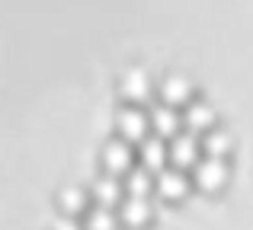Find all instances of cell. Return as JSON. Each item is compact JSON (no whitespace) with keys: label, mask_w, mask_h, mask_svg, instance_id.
I'll use <instances>...</instances> for the list:
<instances>
[{"label":"cell","mask_w":253,"mask_h":230,"mask_svg":"<svg viewBox=\"0 0 253 230\" xmlns=\"http://www.w3.org/2000/svg\"><path fill=\"white\" fill-rule=\"evenodd\" d=\"M131 163H135V154H131V144L122 141V137H116V141H109L103 147V166L109 176H125L131 169Z\"/></svg>","instance_id":"4"},{"label":"cell","mask_w":253,"mask_h":230,"mask_svg":"<svg viewBox=\"0 0 253 230\" xmlns=\"http://www.w3.org/2000/svg\"><path fill=\"white\" fill-rule=\"evenodd\" d=\"M58 208H61V214H68V218H81V214L90 211V195L77 186H64L61 192H58Z\"/></svg>","instance_id":"12"},{"label":"cell","mask_w":253,"mask_h":230,"mask_svg":"<svg viewBox=\"0 0 253 230\" xmlns=\"http://www.w3.org/2000/svg\"><path fill=\"white\" fill-rule=\"evenodd\" d=\"M90 198H93V205H99V208H112V205H119V201H122V182H119L116 176L106 173L103 179L93 182Z\"/></svg>","instance_id":"13"},{"label":"cell","mask_w":253,"mask_h":230,"mask_svg":"<svg viewBox=\"0 0 253 230\" xmlns=\"http://www.w3.org/2000/svg\"><path fill=\"white\" fill-rule=\"evenodd\" d=\"M116 227H119V218L112 214V208L93 205L90 211L84 214V230H116Z\"/></svg>","instance_id":"15"},{"label":"cell","mask_w":253,"mask_h":230,"mask_svg":"<svg viewBox=\"0 0 253 230\" xmlns=\"http://www.w3.org/2000/svg\"><path fill=\"white\" fill-rule=\"evenodd\" d=\"M119 93L125 96V99L131 102V106H141V102L151 99V93H154V83H151V77L144 74V70L131 67L122 74V80H119Z\"/></svg>","instance_id":"3"},{"label":"cell","mask_w":253,"mask_h":230,"mask_svg":"<svg viewBox=\"0 0 253 230\" xmlns=\"http://www.w3.org/2000/svg\"><path fill=\"white\" fill-rule=\"evenodd\" d=\"M167 160L176 169L196 166V163H199V141H196V134H176V137H173L170 147H167Z\"/></svg>","instance_id":"5"},{"label":"cell","mask_w":253,"mask_h":230,"mask_svg":"<svg viewBox=\"0 0 253 230\" xmlns=\"http://www.w3.org/2000/svg\"><path fill=\"white\" fill-rule=\"evenodd\" d=\"M183 128L189 134H209L215 128V109L205 106V102H189L183 112Z\"/></svg>","instance_id":"9"},{"label":"cell","mask_w":253,"mask_h":230,"mask_svg":"<svg viewBox=\"0 0 253 230\" xmlns=\"http://www.w3.org/2000/svg\"><path fill=\"white\" fill-rule=\"evenodd\" d=\"M148 118H151V131H154L161 141H173V137L179 134V128H183V115L173 106H157Z\"/></svg>","instance_id":"6"},{"label":"cell","mask_w":253,"mask_h":230,"mask_svg":"<svg viewBox=\"0 0 253 230\" xmlns=\"http://www.w3.org/2000/svg\"><path fill=\"white\" fill-rule=\"evenodd\" d=\"M138 160H141V166L148 169V173H161V169H167V144L161 141V137H144L141 144H138Z\"/></svg>","instance_id":"7"},{"label":"cell","mask_w":253,"mask_h":230,"mask_svg":"<svg viewBox=\"0 0 253 230\" xmlns=\"http://www.w3.org/2000/svg\"><path fill=\"white\" fill-rule=\"evenodd\" d=\"M151 218H154V205H151L148 195H128L122 201V224L144 227V224H151Z\"/></svg>","instance_id":"8"},{"label":"cell","mask_w":253,"mask_h":230,"mask_svg":"<svg viewBox=\"0 0 253 230\" xmlns=\"http://www.w3.org/2000/svg\"><path fill=\"white\" fill-rule=\"evenodd\" d=\"M51 230H84V221H77V218H68V214H61V218L55 221V227Z\"/></svg>","instance_id":"17"},{"label":"cell","mask_w":253,"mask_h":230,"mask_svg":"<svg viewBox=\"0 0 253 230\" xmlns=\"http://www.w3.org/2000/svg\"><path fill=\"white\" fill-rule=\"evenodd\" d=\"M154 186H157V192H161V198H183L186 192H189V179L183 176V169H161L157 173V179H154Z\"/></svg>","instance_id":"11"},{"label":"cell","mask_w":253,"mask_h":230,"mask_svg":"<svg viewBox=\"0 0 253 230\" xmlns=\"http://www.w3.org/2000/svg\"><path fill=\"white\" fill-rule=\"evenodd\" d=\"M116 128H119V137H122V141L141 144L151 131V118L138 106H125V109H119V115H116Z\"/></svg>","instance_id":"2"},{"label":"cell","mask_w":253,"mask_h":230,"mask_svg":"<svg viewBox=\"0 0 253 230\" xmlns=\"http://www.w3.org/2000/svg\"><path fill=\"white\" fill-rule=\"evenodd\" d=\"M231 147H234V137H231L224 128H211L209 134H205V141H202V150L209 157H215V160H228Z\"/></svg>","instance_id":"14"},{"label":"cell","mask_w":253,"mask_h":230,"mask_svg":"<svg viewBox=\"0 0 253 230\" xmlns=\"http://www.w3.org/2000/svg\"><path fill=\"white\" fill-rule=\"evenodd\" d=\"M192 169H196V173H192V179H196V186L202 189V192H221V189L228 186V179H231L228 160H215V157L199 160Z\"/></svg>","instance_id":"1"},{"label":"cell","mask_w":253,"mask_h":230,"mask_svg":"<svg viewBox=\"0 0 253 230\" xmlns=\"http://www.w3.org/2000/svg\"><path fill=\"white\" fill-rule=\"evenodd\" d=\"M125 189H128V195H151L154 179H151V173L144 166L128 169V173H125Z\"/></svg>","instance_id":"16"},{"label":"cell","mask_w":253,"mask_h":230,"mask_svg":"<svg viewBox=\"0 0 253 230\" xmlns=\"http://www.w3.org/2000/svg\"><path fill=\"white\" fill-rule=\"evenodd\" d=\"M161 99H164V106H189V99H192V83L186 80V77H179V74H170L167 80L161 83Z\"/></svg>","instance_id":"10"}]
</instances>
